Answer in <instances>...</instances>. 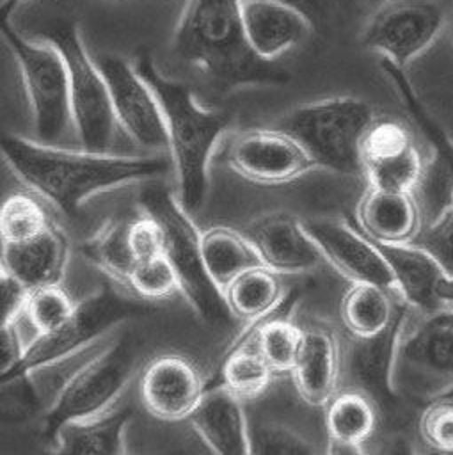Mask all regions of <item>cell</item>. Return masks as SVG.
Instances as JSON below:
<instances>
[{
  "mask_svg": "<svg viewBox=\"0 0 453 455\" xmlns=\"http://www.w3.org/2000/svg\"><path fill=\"white\" fill-rule=\"evenodd\" d=\"M0 155L20 181L69 217L98 194L147 183L172 169L169 155L73 149L5 132L0 133Z\"/></svg>",
  "mask_w": 453,
  "mask_h": 455,
  "instance_id": "6da1fadb",
  "label": "cell"
},
{
  "mask_svg": "<svg viewBox=\"0 0 453 455\" xmlns=\"http://www.w3.org/2000/svg\"><path fill=\"white\" fill-rule=\"evenodd\" d=\"M174 52L222 91L281 85L288 73L258 57L242 21V0H187L172 37Z\"/></svg>",
  "mask_w": 453,
  "mask_h": 455,
  "instance_id": "7a4b0ae2",
  "label": "cell"
},
{
  "mask_svg": "<svg viewBox=\"0 0 453 455\" xmlns=\"http://www.w3.org/2000/svg\"><path fill=\"white\" fill-rule=\"evenodd\" d=\"M133 66L158 100L167 135V155L176 178V196L194 215L204 206L210 188V162L231 117L204 107L187 84L165 76L149 55H139Z\"/></svg>",
  "mask_w": 453,
  "mask_h": 455,
  "instance_id": "3957f363",
  "label": "cell"
},
{
  "mask_svg": "<svg viewBox=\"0 0 453 455\" xmlns=\"http://www.w3.org/2000/svg\"><path fill=\"white\" fill-rule=\"evenodd\" d=\"M142 212L149 213L162 229L163 256L171 263L179 293L194 313L213 329H227L236 320L226 302L224 291L211 281L201 254V231L192 213L179 203L176 192L162 183L142 188L139 196Z\"/></svg>",
  "mask_w": 453,
  "mask_h": 455,
  "instance_id": "277c9868",
  "label": "cell"
},
{
  "mask_svg": "<svg viewBox=\"0 0 453 455\" xmlns=\"http://www.w3.org/2000/svg\"><path fill=\"white\" fill-rule=\"evenodd\" d=\"M373 119V108L364 100L332 96L290 108L274 128L297 140L314 169L362 176L361 142Z\"/></svg>",
  "mask_w": 453,
  "mask_h": 455,
  "instance_id": "5b68a950",
  "label": "cell"
},
{
  "mask_svg": "<svg viewBox=\"0 0 453 455\" xmlns=\"http://www.w3.org/2000/svg\"><path fill=\"white\" fill-rule=\"evenodd\" d=\"M149 302L146 299H130L110 286L96 290L87 299L76 302L73 316L64 325L52 332L36 334L25 343L20 361L2 379L0 389L28 380L32 373L75 355L115 325L155 311V306Z\"/></svg>",
  "mask_w": 453,
  "mask_h": 455,
  "instance_id": "8992f818",
  "label": "cell"
},
{
  "mask_svg": "<svg viewBox=\"0 0 453 455\" xmlns=\"http://www.w3.org/2000/svg\"><path fill=\"white\" fill-rule=\"evenodd\" d=\"M62 55L68 71L73 130L80 148L110 151L119 128L112 112L107 82L83 43L76 21H55L36 34Z\"/></svg>",
  "mask_w": 453,
  "mask_h": 455,
  "instance_id": "52a82bcc",
  "label": "cell"
},
{
  "mask_svg": "<svg viewBox=\"0 0 453 455\" xmlns=\"http://www.w3.org/2000/svg\"><path fill=\"white\" fill-rule=\"evenodd\" d=\"M0 36L18 64L36 139L59 144L73 128L68 71L60 52L43 37L21 36L9 21L0 25Z\"/></svg>",
  "mask_w": 453,
  "mask_h": 455,
  "instance_id": "ba28073f",
  "label": "cell"
},
{
  "mask_svg": "<svg viewBox=\"0 0 453 455\" xmlns=\"http://www.w3.org/2000/svg\"><path fill=\"white\" fill-rule=\"evenodd\" d=\"M137 363V350L130 336L123 334L85 361L62 384L43 423V435L50 443L68 421L98 414L114 405L128 386Z\"/></svg>",
  "mask_w": 453,
  "mask_h": 455,
  "instance_id": "9c48e42d",
  "label": "cell"
},
{
  "mask_svg": "<svg viewBox=\"0 0 453 455\" xmlns=\"http://www.w3.org/2000/svg\"><path fill=\"white\" fill-rule=\"evenodd\" d=\"M446 27L437 0H380L361 32V44L403 69L428 50Z\"/></svg>",
  "mask_w": 453,
  "mask_h": 455,
  "instance_id": "30bf717a",
  "label": "cell"
},
{
  "mask_svg": "<svg viewBox=\"0 0 453 455\" xmlns=\"http://www.w3.org/2000/svg\"><path fill=\"white\" fill-rule=\"evenodd\" d=\"M394 386H403L428 400L453 386V320L442 311L400 334L394 352Z\"/></svg>",
  "mask_w": 453,
  "mask_h": 455,
  "instance_id": "8fae6325",
  "label": "cell"
},
{
  "mask_svg": "<svg viewBox=\"0 0 453 455\" xmlns=\"http://www.w3.org/2000/svg\"><path fill=\"white\" fill-rule=\"evenodd\" d=\"M107 82L117 126L140 148L167 153V135L158 100L133 62L115 53L96 57Z\"/></svg>",
  "mask_w": 453,
  "mask_h": 455,
  "instance_id": "7c38bea8",
  "label": "cell"
},
{
  "mask_svg": "<svg viewBox=\"0 0 453 455\" xmlns=\"http://www.w3.org/2000/svg\"><path fill=\"white\" fill-rule=\"evenodd\" d=\"M302 226L320 249L323 261L350 283H373L396 297V284L389 263L378 245L361 229L343 219L311 217Z\"/></svg>",
  "mask_w": 453,
  "mask_h": 455,
  "instance_id": "4fadbf2b",
  "label": "cell"
},
{
  "mask_svg": "<svg viewBox=\"0 0 453 455\" xmlns=\"http://www.w3.org/2000/svg\"><path fill=\"white\" fill-rule=\"evenodd\" d=\"M226 162L238 176L261 185L290 183L314 171L298 142L274 126L245 130L233 137Z\"/></svg>",
  "mask_w": 453,
  "mask_h": 455,
  "instance_id": "5bb4252c",
  "label": "cell"
},
{
  "mask_svg": "<svg viewBox=\"0 0 453 455\" xmlns=\"http://www.w3.org/2000/svg\"><path fill=\"white\" fill-rule=\"evenodd\" d=\"M409 306L401 300L393 322L377 336L355 338L345 354L348 371L355 380L359 391L368 395L378 416L396 418L401 409V396L394 386V352L400 334L409 320Z\"/></svg>",
  "mask_w": 453,
  "mask_h": 455,
  "instance_id": "9a60e30c",
  "label": "cell"
},
{
  "mask_svg": "<svg viewBox=\"0 0 453 455\" xmlns=\"http://www.w3.org/2000/svg\"><path fill=\"white\" fill-rule=\"evenodd\" d=\"M375 243L391 267L400 300L425 316L453 309V281L425 251L410 242Z\"/></svg>",
  "mask_w": 453,
  "mask_h": 455,
  "instance_id": "2e32d148",
  "label": "cell"
},
{
  "mask_svg": "<svg viewBox=\"0 0 453 455\" xmlns=\"http://www.w3.org/2000/svg\"><path fill=\"white\" fill-rule=\"evenodd\" d=\"M204 382L192 361L178 354L155 357L140 377V400L147 412L163 421L188 419Z\"/></svg>",
  "mask_w": 453,
  "mask_h": 455,
  "instance_id": "e0dca14e",
  "label": "cell"
},
{
  "mask_svg": "<svg viewBox=\"0 0 453 455\" xmlns=\"http://www.w3.org/2000/svg\"><path fill=\"white\" fill-rule=\"evenodd\" d=\"M245 236L270 270L281 274H306L323 263V256L302 226V219L291 213H266L252 220Z\"/></svg>",
  "mask_w": 453,
  "mask_h": 455,
  "instance_id": "ac0fdd59",
  "label": "cell"
},
{
  "mask_svg": "<svg viewBox=\"0 0 453 455\" xmlns=\"http://www.w3.org/2000/svg\"><path fill=\"white\" fill-rule=\"evenodd\" d=\"M242 21L252 52L272 62L302 44L313 30V20L282 0H242Z\"/></svg>",
  "mask_w": 453,
  "mask_h": 455,
  "instance_id": "d6986e66",
  "label": "cell"
},
{
  "mask_svg": "<svg viewBox=\"0 0 453 455\" xmlns=\"http://www.w3.org/2000/svg\"><path fill=\"white\" fill-rule=\"evenodd\" d=\"M343 366L345 352L332 329L325 325L302 327V345L290 373L306 403L323 407L338 393Z\"/></svg>",
  "mask_w": 453,
  "mask_h": 455,
  "instance_id": "ffe728a7",
  "label": "cell"
},
{
  "mask_svg": "<svg viewBox=\"0 0 453 455\" xmlns=\"http://www.w3.org/2000/svg\"><path fill=\"white\" fill-rule=\"evenodd\" d=\"M203 443L219 455H249L250 435L243 400L224 384L206 386L188 416Z\"/></svg>",
  "mask_w": 453,
  "mask_h": 455,
  "instance_id": "44dd1931",
  "label": "cell"
},
{
  "mask_svg": "<svg viewBox=\"0 0 453 455\" xmlns=\"http://www.w3.org/2000/svg\"><path fill=\"white\" fill-rule=\"evenodd\" d=\"M69 243L64 231L52 222L34 238L0 243V267L20 279L28 290L60 283L68 265Z\"/></svg>",
  "mask_w": 453,
  "mask_h": 455,
  "instance_id": "7402d4cb",
  "label": "cell"
},
{
  "mask_svg": "<svg viewBox=\"0 0 453 455\" xmlns=\"http://www.w3.org/2000/svg\"><path fill=\"white\" fill-rule=\"evenodd\" d=\"M130 405H112L98 414L64 423L50 439L59 455H123L124 432L131 419Z\"/></svg>",
  "mask_w": 453,
  "mask_h": 455,
  "instance_id": "603a6c76",
  "label": "cell"
},
{
  "mask_svg": "<svg viewBox=\"0 0 453 455\" xmlns=\"http://www.w3.org/2000/svg\"><path fill=\"white\" fill-rule=\"evenodd\" d=\"M361 231L380 243L410 242L419 229V208L414 194L368 188L357 206Z\"/></svg>",
  "mask_w": 453,
  "mask_h": 455,
  "instance_id": "cb8c5ba5",
  "label": "cell"
},
{
  "mask_svg": "<svg viewBox=\"0 0 453 455\" xmlns=\"http://www.w3.org/2000/svg\"><path fill=\"white\" fill-rule=\"evenodd\" d=\"M325 428L329 453H359L361 446L373 435L378 411L373 400L359 389L336 393L325 403Z\"/></svg>",
  "mask_w": 453,
  "mask_h": 455,
  "instance_id": "d4e9b609",
  "label": "cell"
},
{
  "mask_svg": "<svg viewBox=\"0 0 453 455\" xmlns=\"http://www.w3.org/2000/svg\"><path fill=\"white\" fill-rule=\"evenodd\" d=\"M201 254L208 275L222 291L242 272L263 265L245 233L226 226L201 231Z\"/></svg>",
  "mask_w": 453,
  "mask_h": 455,
  "instance_id": "484cf974",
  "label": "cell"
},
{
  "mask_svg": "<svg viewBox=\"0 0 453 455\" xmlns=\"http://www.w3.org/2000/svg\"><path fill=\"white\" fill-rule=\"evenodd\" d=\"M224 297L233 316L245 323L266 318L284 302L279 274L265 265L236 275L224 288Z\"/></svg>",
  "mask_w": 453,
  "mask_h": 455,
  "instance_id": "4316f807",
  "label": "cell"
},
{
  "mask_svg": "<svg viewBox=\"0 0 453 455\" xmlns=\"http://www.w3.org/2000/svg\"><path fill=\"white\" fill-rule=\"evenodd\" d=\"M396 299L393 291L378 284L352 283L341 299V320L355 338L377 336L393 322L401 302H396Z\"/></svg>",
  "mask_w": 453,
  "mask_h": 455,
  "instance_id": "83f0119b",
  "label": "cell"
},
{
  "mask_svg": "<svg viewBox=\"0 0 453 455\" xmlns=\"http://www.w3.org/2000/svg\"><path fill=\"white\" fill-rule=\"evenodd\" d=\"M274 371L254 347L250 334L243 329L226 348L219 368V380L240 400L258 398L272 382Z\"/></svg>",
  "mask_w": 453,
  "mask_h": 455,
  "instance_id": "f1b7e54d",
  "label": "cell"
},
{
  "mask_svg": "<svg viewBox=\"0 0 453 455\" xmlns=\"http://www.w3.org/2000/svg\"><path fill=\"white\" fill-rule=\"evenodd\" d=\"M279 309L266 318L247 323L245 331L274 373H290L302 345V327L279 316Z\"/></svg>",
  "mask_w": 453,
  "mask_h": 455,
  "instance_id": "f546056e",
  "label": "cell"
},
{
  "mask_svg": "<svg viewBox=\"0 0 453 455\" xmlns=\"http://www.w3.org/2000/svg\"><path fill=\"white\" fill-rule=\"evenodd\" d=\"M82 254L105 275L126 284L135 265V258L128 245V222L108 219L82 243Z\"/></svg>",
  "mask_w": 453,
  "mask_h": 455,
  "instance_id": "4dcf8cb0",
  "label": "cell"
},
{
  "mask_svg": "<svg viewBox=\"0 0 453 455\" xmlns=\"http://www.w3.org/2000/svg\"><path fill=\"white\" fill-rule=\"evenodd\" d=\"M425 160L417 146L389 158L362 165V176L368 187L393 192L414 194L425 176Z\"/></svg>",
  "mask_w": 453,
  "mask_h": 455,
  "instance_id": "1f68e13d",
  "label": "cell"
},
{
  "mask_svg": "<svg viewBox=\"0 0 453 455\" xmlns=\"http://www.w3.org/2000/svg\"><path fill=\"white\" fill-rule=\"evenodd\" d=\"M52 222L41 201L25 192H14L0 204V243L34 238Z\"/></svg>",
  "mask_w": 453,
  "mask_h": 455,
  "instance_id": "d6a6232c",
  "label": "cell"
},
{
  "mask_svg": "<svg viewBox=\"0 0 453 455\" xmlns=\"http://www.w3.org/2000/svg\"><path fill=\"white\" fill-rule=\"evenodd\" d=\"M76 302L62 290L60 283L44 284L28 291L23 316L36 334H44L64 325L75 313Z\"/></svg>",
  "mask_w": 453,
  "mask_h": 455,
  "instance_id": "836d02e7",
  "label": "cell"
},
{
  "mask_svg": "<svg viewBox=\"0 0 453 455\" xmlns=\"http://www.w3.org/2000/svg\"><path fill=\"white\" fill-rule=\"evenodd\" d=\"M249 435L250 453L258 455H311L322 451L314 446V441L275 421H258L254 427L249 423Z\"/></svg>",
  "mask_w": 453,
  "mask_h": 455,
  "instance_id": "e575fe53",
  "label": "cell"
},
{
  "mask_svg": "<svg viewBox=\"0 0 453 455\" xmlns=\"http://www.w3.org/2000/svg\"><path fill=\"white\" fill-rule=\"evenodd\" d=\"M410 243L425 251L453 281V206L449 203L426 226H419Z\"/></svg>",
  "mask_w": 453,
  "mask_h": 455,
  "instance_id": "d590c367",
  "label": "cell"
},
{
  "mask_svg": "<svg viewBox=\"0 0 453 455\" xmlns=\"http://www.w3.org/2000/svg\"><path fill=\"white\" fill-rule=\"evenodd\" d=\"M126 286H130L139 299L146 300L167 299L179 291L176 274L163 254L137 261L128 275Z\"/></svg>",
  "mask_w": 453,
  "mask_h": 455,
  "instance_id": "8d00e7d4",
  "label": "cell"
},
{
  "mask_svg": "<svg viewBox=\"0 0 453 455\" xmlns=\"http://www.w3.org/2000/svg\"><path fill=\"white\" fill-rule=\"evenodd\" d=\"M421 439L433 450L453 453V402L442 398L428 400L419 416Z\"/></svg>",
  "mask_w": 453,
  "mask_h": 455,
  "instance_id": "74e56055",
  "label": "cell"
},
{
  "mask_svg": "<svg viewBox=\"0 0 453 455\" xmlns=\"http://www.w3.org/2000/svg\"><path fill=\"white\" fill-rule=\"evenodd\" d=\"M128 245L137 261L163 254V238L158 222L146 212L128 222Z\"/></svg>",
  "mask_w": 453,
  "mask_h": 455,
  "instance_id": "f35d334b",
  "label": "cell"
},
{
  "mask_svg": "<svg viewBox=\"0 0 453 455\" xmlns=\"http://www.w3.org/2000/svg\"><path fill=\"white\" fill-rule=\"evenodd\" d=\"M28 288L0 267V327L14 325L25 311Z\"/></svg>",
  "mask_w": 453,
  "mask_h": 455,
  "instance_id": "ab89813d",
  "label": "cell"
},
{
  "mask_svg": "<svg viewBox=\"0 0 453 455\" xmlns=\"http://www.w3.org/2000/svg\"><path fill=\"white\" fill-rule=\"evenodd\" d=\"M282 2H288V4L297 5V7L302 9L309 18H311L313 14L320 16L323 5L327 4V2H323V0H282ZM311 20H313V18H311Z\"/></svg>",
  "mask_w": 453,
  "mask_h": 455,
  "instance_id": "60d3db41",
  "label": "cell"
},
{
  "mask_svg": "<svg viewBox=\"0 0 453 455\" xmlns=\"http://www.w3.org/2000/svg\"><path fill=\"white\" fill-rule=\"evenodd\" d=\"M27 0H2L0 2V25L7 23L9 18L12 16V12L21 5L25 4Z\"/></svg>",
  "mask_w": 453,
  "mask_h": 455,
  "instance_id": "b9f144b4",
  "label": "cell"
},
{
  "mask_svg": "<svg viewBox=\"0 0 453 455\" xmlns=\"http://www.w3.org/2000/svg\"><path fill=\"white\" fill-rule=\"evenodd\" d=\"M433 398H442V400H449V402H453V386L451 387H448L446 391H442V393H439L437 396H433ZM432 400V398H430Z\"/></svg>",
  "mask_w": 453,
  "mask_h": 455,
  "instance_id": "7bdbcfd3",
  "label": "cell"
},
{
  "mask_svg": "<svg viewBox=\"0 0 453 455\" xmlns=\"http://www.w3.org/2000/svg\"><path fill=\"white\" fill-rule=\"evenodd\" d=\"M448 203L453 206V187H451V190H449V199H448Z\"/></svg>",
  "mask_w": 453,
  "mask_h": 455,
  "instance_id": "ee69618b",
  "label": "cell"
},
{
  "mask_svg": "<svg viewBox=\"0 0 453 455\" xmlns=\"http://www.w3.org/2000/svg\"><path fill=\"white\" fill-rule=\"evenodd\" d=\"M444 313H446V315H448V316L453 320V309H449V311H444Z\"/></svg>",
  "mask_w": 453,
  "mask_h": 455,
  "instance_id": "f6af8a7d",
  "label": "cell"
},
{
  "mask_svg": "<svg viewBox=\"0 0 453 455\" xmlns=\"http://www.w3.org/2000/svg\"><path fill=\"white\" fill-rule=\"evenodd\" d=\"M371 2H377V4H378V2H380V0H371Z\"/></svg>",
  "mask_w": 453,
  "mask_h": 455,
  "instance_id": "bcb514c9",
  "label": "cell"
},
{
  "mask_svg": "<svg viewBox=\"0 0 453 455\" xmlns=\"http://www.w3.org/2000/svg\"><path fill=\"white\" fill-rule=\"evenodd\" d=\"M451 37H453V30H451Z\"/></svg>",
  "mask_w": 453,
  "mask_h": 455,
  "instance_id": "7dc6e473",
  "label": "cell"
}]
</instances>
